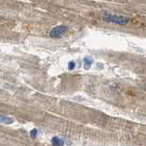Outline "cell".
Here are the masks:
<instances>
[{"label":"cell","mask_w":146,"mask_h":146,"mask_svg":"<svg viewBox=\"0 0 146 146\" xmlns=\"http://www.w3.org/2000/svg\"><path fill=\"white\" fill-rule=\"evenodd\" d=\"M103 19L105 21L108 22H112L115 24H119V25H124L129 21V19L126 17L123 16H118V15H113V14H110V13H105L103 16Z\"/></svg>","instance_id":"6da1fadb"},{"label":"cell","mask_w":146,"mask_h":146,"mask_svg":"<svg viewBox=\"0 0 146 146\" xmlns=\"http://www.w3.org/2000/svg\"><path fill=\"white\" fill-rule=\"evenodd\" d=\"M68 31V27L64 25H59V26L53 27L50 31V37L51 38H61V37Z\"/></svg>","instance_id":"7a4b0ae2"},{"label":"cell","mask_w":146,"mask_h":146,"mask_svg":"<svg viewBox=\"0 0 146 146\" xmlns=\"http://www.w3.org/2000/svg\"><path fill=\"white\" fill-rule=\"evenodd\" d=\"M52 146H64V140L59 138V137L54 136L52 138Z\"/></svg>","instance_id":"3957f363"},{"label":"cell","mask_w":146,"mask_h":146,"mask_svg":"<svg viewBox=\"0 0 146 146\" xmlns=\"http://www.w3.org/2000/svg\"><path fill=\"white\" fill-rule=\"evenodd\" d=\"M13 119L10 118L8 116H5V115H1L0 116V122L5 123V124H11L13 123Z\"/></svg>","instance_id":"277c9868"},{"label":"cell","mask_w":146,"mask_h":146,"mask_svg":"<svg viewBox=\"0 0 146 146\" xmlns=\"http://www.w3.org/2000/svg\"><path fill=\"white\" fill-rule=\"evenodd\" d=\"M30 135L32 139H35L37 135H38V130H37V129H33V130H31V131L30 132Z\"/></svg>","instance_id":"5b68a950"},{"label":"cell","mask_w":146,"mask_h":146,"mask_svg":"<svg viewBox=\"0 0 146 146\" xmlns=\"http://www.w3.org/2000/svg\"><path fill=\"white\" fill-rule=\"evenodd\" d=\"M84 62H85V66L86 65L90 66L91 64H92V62H93V61H92V59H91V58H85Z\"/></svg>","instance_id":"8992f818"},{"label":"cell","mask_w":146,"mask_h":146,"mask_svg":"<svg viewBox=\"0 0 146 146\" xmlns=\"http://www.w3.org/2000/svg\"><path fill=\"white\" fill-rule=\"evenodd\" d=\"M74 67H76V64H74V62H70L69 64H68V68L70 70H74Z\"/></svg>","instance_id":"52a82bcc"}]
</instances>
